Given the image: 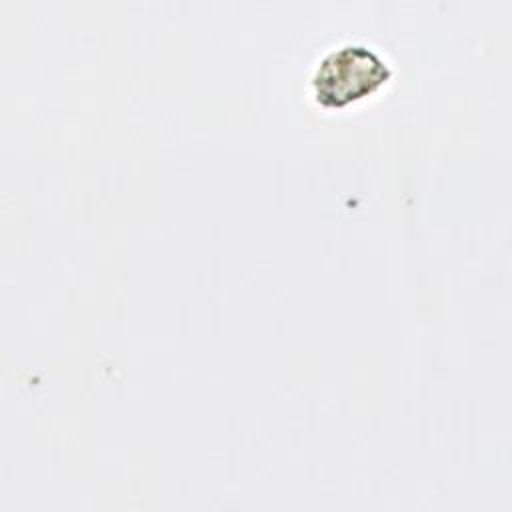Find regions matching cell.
<instances>
[{
	"instance_id": "6da1fadb",
	"label": "cell",
	"mask_w": 512,
	"mask_h": 512,
	"mask_svg": "<svg viewBox=\"0 0 512 512\" xmlns=\"http://www.w3.org/2000/svg\"><path fill=\"white\" fill-rule=\"evenodd\" d=\"M390 76V66L376 50L364 44H342L322 56L310 84L322 108H344L378 90Z\"/></svg>"
}]
</instances>
